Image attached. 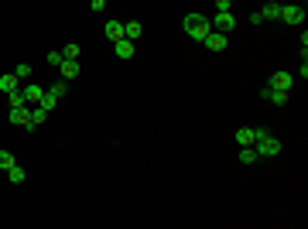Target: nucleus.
Instances as JSON below:
<instances>
[{
	"label": "nucleus",
	"mask_w": 308,
	"mask_h": 229,
	"mask_svg": "<svg viewBox=\"0 0 308 229\" xmlns=\"http://www.w3.org/2000/svg\"><path fill=\"white\" fill-rule=\"evenodd\" d=\"M45 120H48V113H45V110H41V106H31V123H34V126H41Z\"/></svg>",
	"instance_id": "6ab92c4d"
},
{
	"label": "nucleus",
	"mask_w": 308,
	"mask_h": 229,
	"mask_svg": "<svg viewBox=\"0 0 308 229\" xmlns=\"http://www.w3.org/2000/svg\"><path fill=\"white\" fill-rule=\"evenodd\" d=\"M182 28H185V35L192 38V41H199V45H202L205 38L212 35V21H209V17H205V14H185V21H182Z\"/></svg>",
	"instance_id": "f257e3e1"
},
{
	"label": "nucleus",
	"mask_w": 308,
	"mask_h": 229,
	"mask_svg": "<svg viewBox=\"0 0 308 229\" xmlns=\"http://www.w3.org/2000/svg\"><path fill=\"white\" fill-rule=\"evenodd\" d=\"M281 21L298 28V24L305 21V7H301V4H281Z\"/></svg>",
	"instance_id": "f03ea898"
},
{
	"label": "nucleus",
	"mask_w": 308,
	"mask_h": 229,
	"mask_svg": "<svg viewBox=\"0 0 308 229\" xmlns=\"http://www.w3.org/2000/svg\"><path fill=\"white\" fill-rule=\"evenodd\" d=\"M79 69H82V65H79V62H62V79H76V75H79Z\"/></svg>",
	"instance_id": "4468645a"
},
{
	"label": "nucleus",
	"mask_w": 308,
	"mask_h": 229,
	"mask_svg": "<svg viewBox=\"0 0 308 229\" xmlns=\"http://www.w3.org/2000/svg\"><path fill=\"white\" fill-rule=\"evenodd\" d=\"M14 164H17V161H14L11 150H0V171H11Z\"/></svg>",
	"instance_id": "dca6fc26"
},
{
	"label": "nucleus",
	"mask_w": 308,
	"mask_h": 229,
	"mask_svg": "<svg viewBox=\"0 0 308 229\" xmlns=\"http://www.w3.org/2000/svg\"><path fill=\"white\" fill-rule=\"evenodd\" d=\"M48 92H52L55 99H62V96H65V92H68V82H65V79H58V82H55V86H52V89H48Z\"/></svg>",
	"instance_id": "412c9836"
},
{
	"label": "nucleus",
	"mask_w": 308,
	"mask_h": 229,
	"mask_svg": "<svg viewBox=\"0 0 308 229\" xmlns=\"http://www.w3.org/2000/svg\"><path fill=\"white\" fill-rule=\"evenodd\" d=\"M202 45L209 48V52H226V45H229V38H226V35H219V31H212V35L205 38Z\"/></svg>",
	"instance_id": "0eeeda50"
},
{
	"label": "nucleus",
	"mask_w": 308,
	"mask_h": 229,
	"mask_svg": "<svg viewBox=\"0 0 308 229\" xmlns=\"http://www.w3.org/2000/svg\"><path fill=\"white\" fill-rule=\"evenodd\" d=\"M7 178H11V182H14V185H21V182H24V178H28V171H24L21 164H14L11 171H7Z\"/></svg>",
	"instance_id": "f3484780"
},
{
	"label": "nucleus",
	"mask_w": 308,
	"mask_h": 229,
	"mask_svg": "<svg viewBox=\"0 0 308 229\" xmlns=\"http://www.w3.org/2000/svg\"><path fill=\"white\" fill-rule=\"evenodd\" d=\"M209 21H212V31H219V35H229L236 28V17L233 14H212Z\"/></svg>",
	"instance_id": "39448f33"
},
{
	"label": "nucleus",
	"mask_w": 308,
	"mask_h": 229,
	"mask_svg": "<svg viewBox=\"0 0 308 229\" xmlns=\"http://www.w3.org/2000/svg\"><path fill=\"white\" fill-rule=\"evenodd\" d=\"M103 35L110 38V41H124V21H106V28H103Z\"/></svg>",
	"instance_id": "6e6552de"
},
{
	"label": "nucleus",
	"mask_w": 308,
	"mask_h": 229,
	"mask_svg": "<svg viewBox=\"0 0 308 229\" xmlns=\"http://www.w3.org/2000/svg\"><path fill=\"white\" fill-rule=\"evenodd\" d=\"M253 140H257V137H253L250 126H240V130H236V144H240V147H253Z\"/></svg>",
	"instance_id": "f8f14e48"
},
{
	"label": "nucleus",
	"mask_w": 308,
	"mask_h": 229,
	"mask_svg": "<svg viewBox=\"0 0 308 229\" xmlns=\"http://www.w3.org/2000/svg\"><path fill=\"white\" fill-rule=\"evenodd\" d=\"M7 99H11V110H17V106H28V99H24V92H21V89H17V92H11Z\"/></svg>",
	"instance_id": "5701e85b"
},
{
	"label": "nucleus",
	"mask_w": 308,
	"mask_h": 229,
	"mask_svg": "<svg viewBox=\"0 0 308 229\" xmlns=\"http://www.w3.org/2000/svg\"><path fill=\"white\" fill-rule=\"evenodd\" d=\"M113 52H116V58H134V45L130 41H116Z\"/></svg>",
	"instance_id": "2eb2a0df"
},
{
	"label": "nucleus",
	"mask_w": 308,
	"mask_h": 229,
	"mask_svg": "<svg viewBox=\"0 0 308 229\" xmlns=\"http://www.w3.org/2000/svg\"><path fill=\"white\" fill-rule=\"evenodd\" d=\"M21 92H24V99H28V106H38V103H41V96H45V89H41L38 82H28Z\"/></svg>",
	"instance_id": "423d86ee"
},
{
	"label": "nucleus",
	"mask_w": 308,
	"mask_h": 229,
	"mask_svg": "<svg viewBox=\"0 0 308 229\" xmlns=\"http://www.w3.org/2000/svg\"><path fill=\"white\" fill-rule=\"evenodd\" d=\"M0 89L7 92V96H11V92H17V89H21V86H17V79H14V72H7V75H0Z\"/></svg>",
	"instance_id": "ddd939ff"
},
{
	"label": "nucleus",
	"mask_w": 308,
	"mask_h": 229,
	"mask_svg": "<svg viewBox=\"0 0 308 229\" xmlns=\"http://www.w3.org/2000/svg\"><path fill=\"white\" fill-rule=\"evenodd\" d=\"M14 79L21 82V79H31V65H28V62H24V65H17V69H14Z\"/></svg>",
	"instance_id": "b1692460"
},
{
	"label": "nucleus",
	"mask_w": 308,
	"mask_h": 229,
	"mask_svg": "<svg viewBox=\"0 0 308 229\" xmlns=\"http://www.w3.org/2000/svg\"><path fill=\"white\" fill-rule=\"evenodd\" d=\"M253 150H257V158H277L281 154V140L277 137H264L253 144Z\"/></svg>",
	"instance_id": "7ed1b4c3"
},
{
	"label": "nucleus",
	"mask_w": 308,
	"mask_h": 229,
	"mask_svg": "<svg viewBox=\"0 0 308 229\" xmlns=\"http://www.w3.org/2000/svg\"><path fill=\"white\" fill-rule=\"evenodd\" d=\"M140 35H144V28H140L137 21H127V24H124V41H130V45H134Z\"/></svg>",
	"instance_id": "9b49d317"
},
{
	"label": "nucleus",
	"mask_w": 308,
	"mask_h": 229,
	"mask_svg": "<svg viewBox=\"0 0 308 229\" xmlns=\"http://www.w3.org/2000/svg\"><path fill=\"white\" fill-rule=\"evenodd\" d=\"M257 161V150L253 147H240V164H253Z\"/></svg>",
	"instance_id": "aec40b11"
},
{
	"label": "nucleus",
	"mask_w": 308,
	"mask_h": 229,
	"mask_svg": "<svg viewBox=\"0 0 308 229\" xmlns=\"http://www.w3.org/2000/svg\"><path fill=\"white\" fill-rule=\"evenodd\" d=\"M257 14H260V21H281V4H274L271 0V4H264Z\"/></svg>",
	"instance_id": "1a4fd4ad"
},
{
	"label": "nucleus",
	"mask_w": 308,
	"mask_h": 229,
	"mask_svg": "<svg viewBox=\"0 0 308 229\" xmlns=\"http://www.w3.org/2000/svg\"><path fill=\"white\" fill-rule=\"evenodd\" d=\"M216 14H233V0H216Z\"/></svg>",
	"instance_id": "393cba45"
},
{
	"label": "nucleus",
	"mask_w": 308,
	"mask_h": 229,
	"mask_svg": "<svg viewBox=\"0 0 308 229\" xmlns=\"http://www.w3.org/2000/svg\"><path fill=\"white\" fill-rule=\"evenodd\" d=\"M55 103H58V99H55V96H52V92L45 89V96H41V103H38V106H41L45 113H52V110H55Z\"/></svg>",
	"instance_id": "a211bd4d"
},
{
	"label": "nucleus",
	"mask_w": 308,
	"mask_h": 229,
	"mask_svg": "<svg viewBox=\"0 0 308 229\" xmlns=\"http://www.w3.org/2000/svg\"><path fill=\"white\" fill-rule=\"evenodd\" d=\"M260 96H264V99H271L274 106H285L288 103V92H277V89H271V86H264Z\"/></svg>",
	"instance_id": "9d476101"
},
{
	"label": "nucleus",
	"mask_w": 308,
	"mask_h": 229,
	"mask_svg": "<svg viewBox=\"0 0 308 229\" xmlns=\"http://www.w3.org/2000/svg\"><path fill=\"white\" fill-rule=\"evenodd\" d=\"M267 86L277 92H291V86H295V75L291 72H274L271 79H267Z\"/></svg>",
	"instance_id": "20e7f679"
},
{
	"label": "nucleus",
	"mask_w": 308,
	"mask_h": 229,
	"mask_svg": "<svg viewBox=\"0 0 308 229\" xmlns=\"http://www.w3.org/2000/svg\"><path fill=\"white\" fill-rule=\"evenodd\" d=\"M45 58H48V65H58V69H62V62H65V58H62V48H52Z\"/></svg>",
	"instance_id": "4be33fe9"
}]
</instances>
